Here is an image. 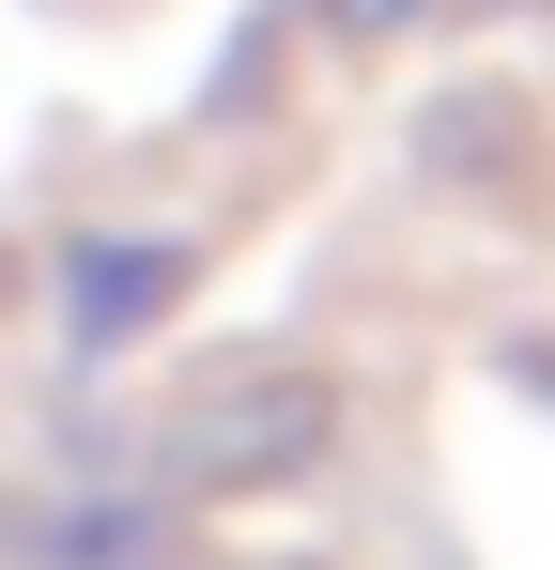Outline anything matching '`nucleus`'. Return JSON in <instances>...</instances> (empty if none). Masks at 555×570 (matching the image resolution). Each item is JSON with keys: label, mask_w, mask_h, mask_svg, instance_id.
I'll list each match as a JSON object with an SVG mask.
<instances>
[{"label": "nucleus", "mask_w": 555, "mask_h": 570, "mask_svg": "<svg viewBox=\"0 0 555 570\" xmlns=\"http://www.w3.org/2000/svg\"><path fill=\"white\" fill-rule=\"evenodd\" d=\"M278 47H293V0H263V16L216 47V78H201V124H216V139H247V124L278 108Z\"/></svg>", "instance_id": "obj_3"}, {"label": "nucleus", "mask_w": 555, "mask_h": 570, "mask_svg": "<svg viewBox=\"0 0 555 570\" xmlns=\"http://www.w3.org/2000/svg\"><path fill=\"white\" fill-rule=\"evenodd\" d=\"M185 278H201V232H78L62 247V355L108 371L139 324H171Z\"/></svg>", "instance_id": "obj_2"}, {"label": "nucleus", "mask_w": 555, "mask_h": 570, "mask_svg": "<svg viewBox=\"0 0 555 570\" xmlns=\"http://www.w3.org/2000/svg\"><path fill=\"white\" fill-rule=\"evenodd\" d=\"M293 16H309V31H340V47H401L432 0H293Z\"/></svg>", "instance_id": "obj_4"}, {"label": "nucleus", "mask_w": 555, "mask_h": 570, "mask_svg": "<svg viewBox=\"0 0 555 570\" xmlns=\"http://www.w3.org/2000/svg\"><path fill=\"white\" fill-rule=\"evenodd\" d=\"M171 493H293V478L340 463V385L293 371V355H263V371H216L201 401L171 416Z\"/></svg>", "instance_id": "obj_1"}]
</instances>
